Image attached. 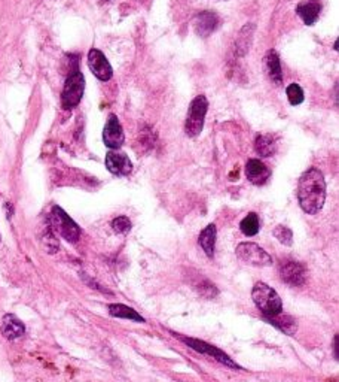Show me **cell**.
I'll return each instance as SVG.
<instances>
[{"label":"cell","instance_id":"1","mask_svg":"<svg viewBox=\"0 0 339 382\" xmlns=\"http://www.w3.org/2000/svg\"><path fill=\"white\" fill-rule=\"evenodd\" d=\"M298 201L303 212L317 213L321 211L326 201L325 176L318 169H308L305 172L298 186Z\"/></svg>","mask_w":339,"mask_h":382},{"label":"cell","instance_id":"2","mask_svg":"<svg viewBox=\"0 0 339 382\" xmlns=\"http://www.w3.org/2000/svg\"><path fill=\"white\" fill-rule=\"evenodd\" d=\"M251 297L254 305L262 311L264 317H273V315H278L283 312L280 296L274 288H271L269 286L264 284V282H258V284L253 287Z\"/></svg>","mask_w":339,"mask_h":382},{"label":"cell","instance_id":"3","mask_svg":"<svg viewBox=\"0 0 339 382\" xmlns=\"http://www.w3.org/2000/svg\"><path fill=\"white\" fill-rule=\"evenodd\" d=\"M49 224L51 230L56 231L57 235H60L67 242L75 243L80 238L79 226L60 206H54L53 211H51Z\"/></svg>","mask_w":339,"mask_h":382},{"label":"cell","instance_id":"4","mask_svg":"<svg viewBox=\"0 0 339 382\" xmlns=\"http://www.w3.org/2000/svg\"><path fill=\"white\" fill-rule=\"evenodd\" d=\"M207 109H209V102L206 96H198L191 102V106L188 111V119H186V123H184V131L189 138H195L202 131Z\"/></svg>","mask_w":339,"mask_h":382},{"label":"cell","instance_id":"5","mask_svg":"<svg viewBox=\"0 0 339 382\" xmlns=\"http://www.w3.org/2000/svg\"><path fill=\"white\" fill-rule=\"evenodd\" d=\"M85 90V78L79 71L72 72L66 79L61 93V105L64 109H73L79 105Z\"/></svg>","mask_w":339,"mask_h":382},{"label":"cell","instance_id":"6","mask_svg":"<svg viewBox=\"0 0 339 382\" xmlns=\"http://www.w3.org/2000/svg\"><path fill=\"white\" fill-rule=\"evenodd\" d=\"M236 257L243 260L247 264L258 266V268H265V266L273 264V258L261 248L259 245L253 242H243L236 246Z\"/></svg>","mask_w":339,"mask_h":382},{"label":"cell","instance_id":"7","mask_svg":"<svg viewBox=\"0 0 339 382\" xmlns=\"http://www.w3.org/2000/svg\"><path fill=\"white\" fill-rule=\"evenodd\" d=\"M179 338H180L182 342H184L186 345H188L189 348H192V350H195L199 354L209 356L213 360L225 364V366H228V368H234V369L240 368L239 364H236L232 358H229V356H226L224 351H220L219 348H216V346H213V345H210L207 342H202L199 339H192V338H183V336H179Z\"/></svg>","mask_w":339,"mask_h":382},{"label":"cell","instance_id":"8","mask_svg":"<svg viewBox=\"0 0 339 382\" xmlns=\"http://www.w3.org/2000/svg\"><path fill=\"white\" fill-rule=\"evenodd\" d=\"M106 168L115 176H127L132 171L130 157L121 149H110L106 154Z\"/></svg>","mask_w":339,"mask_h":382},{"label":"cell","instance_id":"9","mask_svg":"<svg viewBox=\"0 0 339 382\" xmlns=\"http://www.w3.org/2000/svg\"><path fill=\"white\" fill-rule=\"evenodd\" d=\"M280 278L286 284H289L292 287H301L305 284V279H307V271H305L303 266L298 261H284L280 269H278Z\"/></svg>","mask_w":339,"mask_h":382},{"label":"cell","instance_id":"10","mask_svg":"<svg viewBox=\"0 0 339 382\" xmlns=\"http://www.w3.org/2000/svg\"><path fill=\"white\" fill-rule=\"evenodd\" d=\"M88 66L94 76L100 81H109L113 76L112 66L100 49H91L88 53Z\"/></svg>","mask_w":339,"mask_h":382},{"label":"cell","instance_id":"11","mask_svg":"<svg viewBox=\"0 0 339 382\" xmlns=\"http://www.w3.org/2000/svg\"><path fill=\"white\" fill-rule=\"evenodd\" d=\"M103 141L108 148L118 149L124 144V130L116 115H109L108 123L103 130Z\"/></svg>","mask_w":339,"mask_h":382},{"label":"cell","instance_id":"12","mask_svg":"<svg viewBox=\"0 0 339 382\" xmlns=\"http://www.w3.org/2000/svg\"><path fill=\"white\" fill-rule=\"evenodd\" d=\"M219 15L212 11H204L195 16L194 20V30L198 36L207 38L219 27Z\"/></svg>","mask_w":339,"mask_h":382},{"label":"cell","instance_id":"13","mask_svg":"<svg viewBox=\"0 0 339 382\" xmlns=\"http://www.w3.org/2000/svg\"><path fill=\"white\" fill-rule=\"evenodd\" d=\"M246 175H247V179L251 182V184L264 186L271 176V171L268 169V166L265 163H262L261 160L251 159L246 164Z\"/></svg>","mask_w":339,"mask_h":382},{"label":"cell","instance_id":"14","mask_svg":"<svg viewBox=\"0 0 339 382\" xmlns=\"http://www.w3.org/2000/svg\"><path fill=\"white\" fill-rule=\"evenodd\" d=\"M264 66H265V72L268 78L274 82V84L280 86L283 82V71H281V63L278 54L271 49L264 57Z\"/></svg>","mask_w":339,"mask_h":382},{"label":"cell","instance_id":"15","mask_svg":"<svg viewBox=\"0 0 339 382\" xmlns=\"http://www.w3.org/2000/svg\"><path fill=\"white\" fill-rule=\"evenodd\" d=\"M26 333V327L24 324L15 317L12 313H6L4 320H2V335L9 339H19Z\"/></svg>","mask_w":339,"mask_h":382},{"label":"cell","instance_id":"16","mask_svg":"<svg viewBox=\"0 0 339 382\" xmlns=\"http://www.w3.org/2000/svg\"><path fill=\"white\" fill-rule=\"evenodd\" d=\"M216 236H217V230L214 224H209L204 230L199 233L198 238V243L199 246L204 250V253L207 254V257H213L214 256V248H216Z\"/></svg>","mask_w":339,"mask_h":382},{"label":"cell","instance_id":"17","mask_svg":"<svg viewBox=\"0 0 339 382\" xmlns=\"http://www.w3.org/2000/svg\"><path fill=\"white\" fill-rule=\"evenodd\" d=\"M265 320L287 335H295V331L298 330L296 321L292 317H289V315H284L283 312L278 315H273V317H265Z\"/></svg>","mask_w":339,"mask_h":382},{"label":"cell","instance_id":"18","mask_svg":"<svg viewBox=\"0 0 339 382\" xmlns=\"http://www.w3.org/2000/svg\"><path fill=\"white\" fill-rule=\"evenodd\" d=\"M109 313L112 315V317H116V318H124V320H132V321H137V323H145V318L142 317V315L137 311H134L132 308H128L125 305H120V303L109 305Z\"/></svg>","mask_w":339,"mask_h":382},{"label":"cell","instance_id":"19","mask_svg":"<svg viewBox=\"0 0 339 382\" xmlns=\"http://www.w3.org/2000/svg\"><path fill=\"white\" fill-rule=\"evenodd\" d=\"M320 9L321 6L318 4H299L296 6L298 15L301 16L303 24H307V26H313L317 21Z\"/></svg>","mask_w":339,"mask_h":382},{"label":"cell","instance_id":"20","mask_svg":"<svg viewBox=\"0 0 339 382\" xmlns=\"http://www.w3.org/2000/svg\"><path fill=\"white\" fill-rule=\"evenodd\" d=\"M254 149L261 157H271L277 149L276 139L269 135H259L254 141Z\"/></svg>","mask_w":339,"mask_h":382},{"label":"cell","instance_id":"21","mask_svg":"<svg viewBox=\"0 0 339 382\" xmlns=\"http://www.w3.org/2000/svg\"><path fill=\"white\" fill-rule=\"evenodd\" d=\"M253 29L254 26L249 24L246 26L241 33L239 35V38H236L235 41V46L236 49H239V53H241L240 56H244L247 51H249V48H250V42H251V38H253Z\"/></svg>","mask_w":339,"mask_h":382},{"label":"cell","instance_id":"22","mask_svg":"<svg viewBox=\"0 0 339 382\" xmlns=\"http://www.w3.org/2000/svg\"><path fill=\"white\" fill-rule=\"evenodd\" d=\"M240 228H241V231H243V233H244L246 236H254V235H256L258 231H259V228H261L258 215H256V213H253V212L249 213L247 217L241 221Z\"/></svg>","mask_w":339,"mask_h":382},{"label":"cell","instance_id":"23","mask_svg":"<svg viewBox=\"0 0 339 382\" xmlns=\"http://www.w3.org/2000/svg\"><path fill=\"white\" fill-rule=\"evenodd\" d=\"M273 235L276 236V239H278L280 243H283L286 246H291L293 243V233L289 227L277 226L273 231Z\"/></svg>","mask_w":339,"mask_h":382},{"label":"cell","instance_id":"24","mask_svg":"<svg viewBox=\"0 0 339 382\" xmlns=\"http://www.w3.org/2000/svg\"><path fill=\"white\" fill-rule=\"evenodd\" d=\"M286 94H287V99H289L291 105L296 106V105H301L303 102V90L298 86V84H291L289 87L286 89Z\"/></svg>","mask_w":339,"mask_h":382},{"label":"cell","instance_id":"25","mask_svg":"<svg viewBox=\"0 0 339 382\" xmlns=\"http://www.w3.org/2000/svg\"><path fill=\"white\" fill-rule=\"evenodd\" d=\"M112 228L116 231V233L125 235L131 230V221L127 217H118L112 221Z\"/></svg>","mask_w":339,"mask_h":382},{"label":"cell","instance_id":"26","mask_svg":"<svg viewBox=\"0 0 339 382\" xmlns=\"http://www.w3.org/2000/svg\"><path fill=\"white\" fill-rule=\"evenodd\" d=\"M333 348H335V357L338 358V336L333 338Z\"/></svg>","mask_w":339,"mask_h":382},{"label":"cell","instance_id":"27","mask_svg":"<svg viewBox=\"0 0 339 382\" xmlns=\"http://www.w3.org/2000/svg\"><path fill=\"white\" fill-rule=\"evenodd\" d=\"M103 2H108V0H103Z\"/></svg>","mask_w":339,"mask_h":382},{"label":"cell","instance_id":"28","mask_svg":"<svg viewBox=\"0 0 339 382\" xmlns=\"http://www.w3.org/2000/svg\"><path fill=\"white\" fill-rule=\"evenodd\" d=\"M0 241H2V239H0Z\"/></svg>","mask_w":339,"mask_h":382}]
</instances>
